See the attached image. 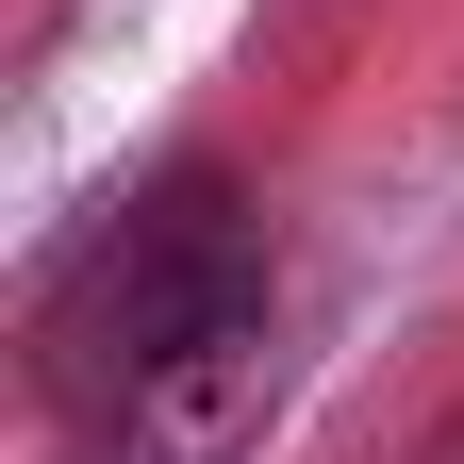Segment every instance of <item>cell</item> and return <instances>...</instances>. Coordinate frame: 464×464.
Returning <instances> with one entry per match:
<instances>
[{
  "mask_svg": "<svg viewBox=\"0 0 464 464\" xmlns=\"http://www.w3.org/2000/svg\"><path fill=\"white\" fill-rule=\"evenodd\" d=\"M232 315H266V232L232 183H166L100 232V249H67V282H50V315H34V365L50 398H116V382H150L166 348H199Z\"/></svg>",
  "mask_w": 464,
  "mask_h": 464,
  "instance_id": "cell-1",
  "label": "cell"
},
{
  "mask_svg": "<svg viewBox=\"0 0 464 464\" xmlns=\"http://www.w3.org/2000/svg\"><path fill=\"white\" fill-rule=\"evenodd\" d=\"M266 398H282V332L232 315L199 348H166L150 382L83 398V415H67V464H232V448L266 431Z\"/></svg>",
  "mask_w": 464,
  "mask_h": 464,
  "instance_id": "cell-2",
  "label": "cell"
},
{
  "mask_svg": "<svg viewBox=\"0 0 464 464\" xmlns=\"http://www.w3.org/2000/svg\"><path fill=\"white\" fill-rule=\"evenodd\" d=\"M415 464H464V415H448V431H431V448H415Z\"/></svg>",
  "mask_w": 464,
  "mask_h": 464,
  "instance_id": "cell-3",
  "label": "cell"
}]
</instances>
